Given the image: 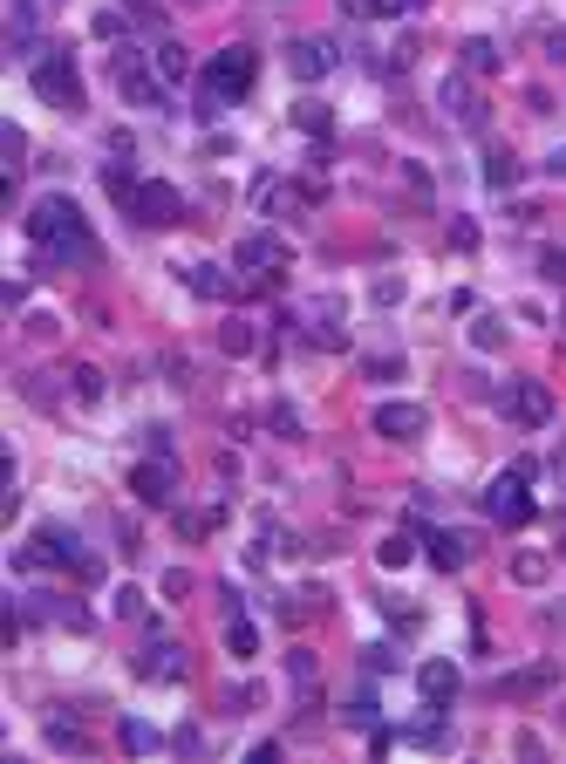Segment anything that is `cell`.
Here are the masks:
<instances>
[{"label":"cell","mask_w":566,"mask_h":764,"mask_svg":"<svg viewBox=\"0 0 566 764\" xmlns=\"http://www.w3.org/2000/svg\"><path fill=\"white\" fill-rule=\"evenodd\" d=\"M28 239H35L41 260H56V267H89V260H96L89 219H83V206H75V198H62V192H48L41 206L28 212Z\"/></svg>","instance_id":"1"},{"label":"cell","mask_w":566,"mask_h":764,"mask_svg":"<svg viewBox=\"0 0 566 764\" xmlns=\"http://www.w3.org/2000/svg\"><path fill=\"white\" fill-rule=\"evenodd\" d=\"M253 75H260V56H253V48H219V56L205 62V116L239 103V96L253 89Z\"/></svg>","instance_id":"2"},{"label":"cell","mask_w":566,"mask_h":764,"mask_svg":"<svg viewBox=\"0 0 566 764\" xmlns=\"http://www.w3.org/2000/svg\"><path fill=\"white\" fill-rule=\"evenodd\" d=\"M116 89L131 96L137 110H171V83L158 75L150 56H137V48H116Z\"/></svg>","instance_id":"3"},{"label":"cell","mask_w":566,"mask_h":764,"mask_svg":"<svg viewBox=\"0 0 566 764\" xmlns=\"http://www.w3.org/2000/svg\"><path fill=\"white\" fill-rule=\"evenodd\" d=\"M35 96L41 103H56V110H83V75H75V56L69 48H48V56L35 62Z\"/></svg>","instance_id":"4"},{"label":"cell","mask_w":566,"mask_h":764,"mask_svg":"<svg viewBox=\"0 0 566 764\" xmlns=\"http://www.w3.org/2000/svg\"><path fill=\"white\" fill-rule=\"evenodd\" d=\"M526 478H532V465H512L505 478H492V492H484V513H492L499 526H526V519H532Z\"/></svg>","instance_id":"5"},{"label":"cell","mask_w":566,"mask_h":764,"mask_svg":"<svg viewBox=\"0 0 566 764\" xmlns=\"http://www.w3.org/2000/svg\"><path fill=\"white\" fill-rule=\"evenodd\" d=\"M123 212H131L137 225H177V219H185V198L150 177V185H137V192H131V206H123Z\"/></svg>","instance_id":"6"},{"label":"cell","mask_w":566,"mask_h":764,"mask_svg":"<svg viewBox=\"0 0 566 764\" xmlns=\"http://www.w3.org/2000/svg\"><path fill=\"white\" fill-rule=\"evenodd\" d=\"M423 430H430V410H423V403H376V438L417 444Z\"/></svg>","instance_id":"7"},{"label":"cell","mask_w":566,"mask_h":764,"mask_svg":"<svg viewBox=\"0 0 566 764\" xmlns=\"http://www.w3.org/2000/svg\"><path fill=\"white\" fill-rule=\"evenodd\" d=\"M505 417L512 423H526V430H539V423H546L553 417V396H546V382H512V390H505Z\"/></svg>","instance_id":"8"},{"label":"cell","mask_w":566,"mask_h":764,"mask_svg":"<svg viewBox=\"0 0 566 764\" xmlns=\"http://www.w3.org/2000/svg\"><path fill=\"white\" fill-rule=\"evenodd\" d=\"M35 559H62V567H83L89 574V553L75 546L69 526H41V540H35V553H21V567H35Z\"/></svg>","instance_id":"9"},{"label":"cell","mask_w":566,"mask_h":764,"mask_svg":"<svg viewBox=\"0 0 566 764\" xmlns=\"http://www.w3.org/2000/svg\"><path fill=\"white\" fill-rule=\"evenodd\" d=\"M131 492H137L144 505H171V498H177V471H171V457H150V465H137V471H131Z\"/></svg>","instance_id":"10"},{"label":"cell","mask_w":566,"mask_h":764,"mask_svg":"<svg viewBox=\"0 0 566 764\" xmlns=\"http://www.w3.org/2000/svg\"><path fill=\"white\" fill-rule=\"evenodd\" d=\"M553 682H559L553 662H532V669H519V676H499L492 690H499V697H512V703H526V697H546Z\"/></svg>","instance_id":"11"},{"label":"cell","mask_w":566,"mask_h":764,"mask_svg":"<svg viewBox=\"0 0 566 764\" xmlns=\"http://www.w3.org/2000/svg\"><path fill=\"white\" fill-rule=\"evenodd\" d=\"M233 267H239V273H267V267H287V246H280L273 233H253V239H239Z\"/></svg>","instance_id":"12"},{"label":"cell","mask_w":566,"mask_h":764,"mask_svg":"<svg viewBox=\"0 0 566 764\" xmlns=\"http://www.w3.org/2000/svg\"><path fill=\"white\" fill-rule=\"evenodd\" d=\"M137 676H150V682H177V676H185V649H177V642H150L144 662H137Z\"/></svg>","instance_id":"13"},{"label":"cell","mask_w":566,"mask_h":764,"mask_svg":"<svg viewBox=\"0 0 566 764\" xmlns=\"http://www.w3.org/2000/svg\"><path fill=\"white\" fill-rule=\"evenodd\" d=\"M287 69L300 75V83H321V75L334 69V48H328V41H294V48H287Z\"/></svg>","instance_id":"14"},{"label":"cell","mask_w":566,"mask_h":764,"mask_svg":"<svg viewBox=\"0 0 566 764\" xmlns=\"http://www.w3.org/2000/svg\"><path fill=\"white\" fill-rule=\"evenodd\" d=\"M35 28H41V0H8V41H14V56H28V48H35Z\"/></svg>","instance_id":"15"},{"label":"cell","mask_w":566,"mask_h":764,"mask_svg":"<svg viewBox=\"0 0 566 764\" xmlns=\"http://www.w3.org/2000/svg\"><path fill=\"white\" fill-rule=\"evenodd\" d=\"M444 110L465 123V131H478V123H484V110H478V96H471L465 75H444Z\"/></svg>","instance_id":"16"},{"label":"cell","mask_w":566,"mask_h":764,"mask_svg":"<svg viewBox=\"0 0 566 764\" xmlns=\"http://www.w3.org/2000/svg\"><path fill=\"white\" fill-rule=\"evenodd\" d=\"M430 559H436V567H444V574H457V567H465V559H471V540H465V532H430Z\"/></svg>","instance_id":"17"},{"label":"cell","mask_w":566,"mask_h":764,"mask_svg":"<svg viewBox=\"0 0 566 764\" xmlns=\"http://www.w3.org/2000/svg\"><path fill=\"white\" fill-rule=\"evenodd\" d=\"M417 682H423V697H430V703H451V697H457V669H451V662H423V676H417Z\"/></svg>","instance_id":"18"},{"label":"cell","mask_w":566,"mask_h":764,"mask_svg":"<svg viewBox=\"0 0 566 764\" xmlns=\"http://www.w3.org/2000/svg\"><path fill=\"white\" fill-rule=\"evenodd\" d=\"M144 185V177L131 171V164H102V192H110L116 198V206H131V192Z\"/></svg>","instance_id":"19"},{"label":"cell","mask_w":566,"mask_h":764,"mask_svg":"<svg viewBox=\"0 0 566 764\" xmlns=\"http://www.w3.org/2000/svg\"><path fill=\"white\" fill-rule=\"evenodd\" d=\"M484 185H492V192H512V185H519V164H512V150H492V158H484Z\"/></svg>","instance_id":"20"},{"label":"cell","mask_w":566,"mask_h":764,"mask_svg":"<svg viewBox=\"0 0 566 764\" xmlns=\"http://www.w3.org/2000/svg\"><path fill=\"white\" fill-rule=\"evenodd\" d=\"M123 751H131V757H150V751H164V737L131 717V724H123Z\"/></svg>","instance_id":"21"},{"label":"cell","mask_w":566,"mask_h":764,"mask_svg":"<svg viewBox=\"0 0 566 764\" xmlns=\"http://www.w3.org/2000/svg\"><path fill=\"white\" fill-rule=\"evenodd\" d=\"M150 62H158V75H164V83H185V75H192V62H185V48H177V41H164Z\"/></svg>","instance_id":"22"},{"label":"cell","mask_w":566,"mask_h":764,"mask_svg":"<svg viewBox=\"0 0 566 764\" xmlns=\"http://www.w3.org/2000/svg\"><path fill=\"white\" fill-rule=\"evenodd\" d=\"M192 294H205V300H219V294H233V280H225L219 267H192Z\"/></svg>","instance_id":"23"},{"label":"cell","mask_w":566,"mask_h":764,"mask_svg":"<svg viewBox=\"0 0 566 764\" xmlns=\"http://www.w3.org/2000/svg\"><path fill=\"white\" fill-rule=\"evenodd\" d=\"M499 69V48L492 41H465V75H492Z\"/></svg>","instance_id":"24"},{"label":"cell","mask_w":566,"mask_h":764,"mask_svg":"<svg viewBox=\"0 0 566 764\" xmlns=\"http://www.w3.org/2000/svg\"><path fill=\"white\" fill-rule=\"evenodd\" d=\"M471 348H505V321L499 315H478L471 321Z\"/></svg>","instance_id":"25"},{"label":"cell","mask_w":566,"mask_h":764,"mask_svg":"<svg viewBox=\"0 0 566 764\" xmlns=\"http://www.w3.org/2000/svg\"><path fill=\"white\" fill-rule=\"evenodd\" d=\"M403 737H409V744H451V724L444 717H423V724H409Z\"/></svg>","instance_id":"26"},{"label":"cell","mask_w":566,"mask_h":764,"mask_svg":"<svg viewBox=\"0 0 566 764\" xmlns=\"http://www.w3.org/2000/svg\"><path fill=\"white\" fill-rule=\"evenodd\" d=\"M409 553H417V546H409V532H390V540L376 546V559H382V567H409Z\"/></svg>","instance_id":"27"},{"label":"cell","mask_w":566,"mask_h":764,"mask_svg":"<svg viewBox=\"0 0 566 764\" xmlns=\"http://www.w3.org/2000/svg\"><path fill=\"white\" fill-rule=\"evenodd\" d=\"M287 669H294V690H300V697H315V655L294 649V655H287Z\"/></svg>","instance_id":"28"},{"label":"cell","mask_w":566,"mask_h":764,"mask_svg":"<svg viewBox=\"0 0 566 764\" xmlns=\"http://www.w3.org/2000/svg\"><path fill=\"white\" fill-rule=\"evenodd\" d=\"M512 580H526V588H532V580H546V553H519V559H512Z\"/></svg>","instance_id":"29"},{"label":"cell","mask_w":566,"mask_h":764,"mask_svg":"<svg viewBox=\"0 0 566 764\" xmlns=\"http://www.w3.org/2000/svg\"><path fill=\"white\" fill-rule=\"evenodd\" d=\"M219 342H225V355H246V348H253V328H246V321H225Z\"/></svg>","instance_id":"30"},{"label":"cell","mask_w":566,"mask_h":764,"mask_svg":"<svg viewBox=\"0 0 566 764\" xmlns=\"http://www.w3.org/2000/svg\"><path fill=\"white\" fill-rule=\"evenodd\" d=\"M294 123H300V131H315V137H321V131H328V110H321V103H300V110H294Z\"/></svg>","instance_id":"31"},{"label":"cell","mask_w":566,"mask_h":764,"mask_svg":"<svg viewBox=\"0 0 566 764\" xmlns=\"http://www.w3.org/2000/svg\"><path fill=\"white\" fill-rule=\"evenodd\" d=\"M48 744H62V751H83V730H75V724H48Z\"/></svg>","instance_id":"32"},{"label":"cell","mask_w":566,"mask_h":764,"mask_svg":"<svg viewBox=\"0 0 566 764\" xmlns=\"http://www.w3.org/2000/svg\"><path fill=\"white\" fill-rule=\"evenodd\" d=\"M116 615L137 621V615H144V594H137V588H116Z\"/></svg>","instance_id":"33"},{"label":"cell","mask_w":566,"mask_h":764,"mask_svg":"<svg viewBox=\"0 0 566 764\" xmlns=\"http://www.w3.org/2000/svg\"><path fill=\"white\" fill-rule=\"evenodd\" d=\"M75 396L96 403V396H102V375H96V369H75Z\"/></svg>","instance_id":"34"},{"label":"cell","mask_w":566,"mask_h":764,"mask_svg":"<svg viewBox=\"0 0 566 764\" xmlns=\"http://www.w3.org/2000/svg\"><path fill=\"white\" fill-rule=\"evenodd\" d=\"M539 273H546V280H553V287H566V252L553 246V252H546V260H539Z\"/></svg>","instance_id":"35"},{"label":"cell","mask_w":566,"mask_h":764,"mask_svg":"<svg viewBox=\"0 0 566 764\" xmlns=\"http://www.w3.org/2000/svg\"><path fill=\"white\" fill-rule=\"evenodd\" d=\"M164 594H171V601H177V594H192V574H185V567H171V574H164Z\"/></svg>","instance_id":"36"},{"label":"cell","mask_w":566,"mask_h":764,"mask_svg":"<svg viewBox=\"0 0 566 764\" xmlns=\"http://www.w3.org/2000/svg\"><path fill=\"white\" fill-rule=\"evenodd\" d=\"M546 62H566V28H553V35H546Z\"/></svg>","instance_id":"37"},{"label":"cell","mask_w":566,"mask_h":764,"mask_svg":"<svg viewBox=\"0 0 566 764\" xmlns=\"http://www.w3.org/2000/svg\"><path fill=\"white\" fill-rule=\"evenodd\" d=\"M546 177H566V150H553V158H546Z\"/></svg>","instance_id":"38"},{"label":"cell","mask_w":566,"mask_h":764,"mask_svg":"<svg viewBox=\"0 0 566 764\" xmlns=\"http://www.w3.org/2000/svg\"><path fill=\"white\" fill-rule=\"evenodd\" d=\"M409 8H423V0H409Z\"/></svg>","instance_id":"39"}]
</instances>
